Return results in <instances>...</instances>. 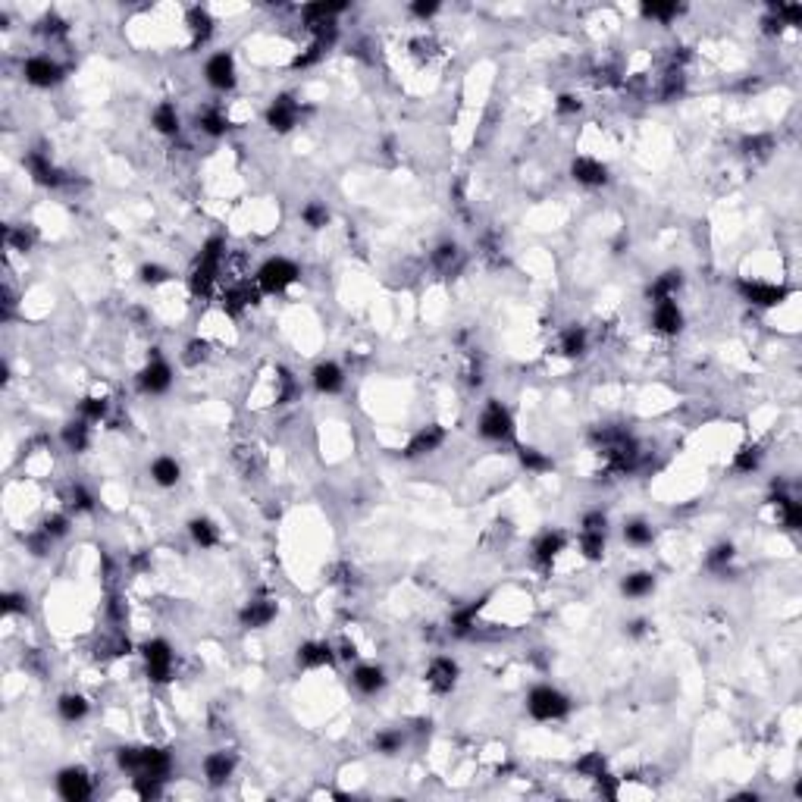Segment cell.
Returning <instances> with one entry per match:
<instances>
[{
    "label": "cell",
    "instance_id": "obj_1",
    "mask_svg": "<svg viewBox=\"0 0 802 802\" xmlns=\"http://www.w3.org/2000/svg\"><path fill=\"white\" fill-rule=\"evenodd\" d=\"M527 708L536 721H555V717L568 715L570 702H568V696H561V692L552 690V686H536L527 699Z\"/></svg>",
    "mask_w": 802,
    "mask_h": 802
},
{
    "label": "cell",
    "instance_id": "obj_2",
    "mask_svg": "<svg viewBox=\"0 0 802 802\" xmlns=\"http://www.w3.org/2000/svg\"><path fill=\"white\" fill-rule=\"evenodd\" d=\"M298 279V267H295L292 261H286V257H273V261H267L261 270H257V288L261 292H282L286 286H292V282Z\"/></svg>",
    "mask_w": 802,
    "mask_h": 802
},
{
    "label": "cell",
    "instance_id": "obj_3",
    "mask_svg": "<svg viewBox=\"0 0 802 802\" xmlns=\"http://www.w3.org/2000/svg\"><path fill=\"white\" fill-rule=\"evenodd\" d=\"M480 436L492 439V442H502V439L514 436V420H511V414L498 401H489L486 414L480 417Z\"/></svg>",
    "mask_w": 802,
    "mask_h": 802
},
{
    "label": "cell",
    "instance_id": "obj_4",
    "mask_svg": "<svg viewBox=\"0 0 802 802\" xmlns=\"http://www.w3.org/2000/svg\"><path fill=\"white\" fill-rule=\"evenodd\" d=\"M144 661H148L150 680L166 683V680L173 677V652H170V646H166L164 639H154V643L144 646Z\"/></svg>",
    "mask_w": 802,
    "mask_h": 802
},
{
    "label": "cell",
    "instance_id": "obj_5",
    "mask_svg": "<svg viewBox=\"0 0 802 802\" xmlns=\"http://www.w3.org/2000/svg\"><path fill=\"white\" fill-rule=\"evenodd\" d=\"M57 790L63 799L69 802H82L91 796V781H88V774L82 768H66L63 774L57 777Z\"/></svg>",
    "mask_w": 802,
    "mask_h": 802
},
{
    "label": "cell",
    "instance_id": "obj_6",
    "mask_svg": "<svg viewBox=\"0 0 802 802\" xmlns=\"http://www.w3.org/2000/svg\"><path fill=\"white\" fill-rule=\"evenodd\" d=\"M173 383V370L166 360L154 358L148 367L141 370V376H138V385H141L144 392H150V395H157V392H166Z\"/></svg>",
    "mask_w": 802,
    "mask_h": 802
},
{
    "label": "cell",
    "instance_id": "obj_7",
    "mask_svg": "<svg viewBox=\"0 0 802 802\" xmlns=\"http://www.w3.org/2000/svg\"><path fill=\"white\" fill-rule=\"evenodd\" d=\"M22 72H26V82H32V85H38V88H51L60 78V66L53 63L51 57H32Z\"/></svg>",
    "mask_w": 802,
    "mask_h": 802
},
{
    "label": "cell",
    "instance_id": "obj_8",
    "mask_svg": "<svg viewBox=\"0 0 802 802\" xmlns=\"http://www.w3.org/2000/svg\"><path fill=\"white\" fill-rule=\"evenodd\" d=\"M740 292L749 304H762V307H774L787 298V288L777 286H765V282H740Z\"/></svg>",
    "mask_w": 802,
    "mask_h": 802
},
{
    "label": "cell",
    "instance_id": "obj_9",
    "mask_svg": "<svg viewBox=\"0 0 802 802\" xmlns=\"http://www.w3.org/2000/svg\"><path fill=\"white\" fill-rule=\"evenodd\" d=\"M207 82L213 88H220V91H226V88L235 85V63L229 53H216V57H210L207 63Z\"/></svg>",
    "mask_w": 802,
    "mask_h": 802
},
{
    "label": "cell",
    "instance_id": "obj_10",
    "mask_svg": "<svg viewBox=\"0 0 802 802\" xmlns=\"http://www.w3.org/2000/svg\"><path fill=\"white\" fill-rule=\"evenodd\" d=\"M267 123H270V129H276V132H288L295 123H298V104H295L292 98H286V94L276 98L273 107H270V113H267Z\"/></svg>",
    "mask_w": 802,
    "mask_h": 802
},
{
    "label": "cell",
    "instance_id": "obj_11",
    "mask_svg": "<svg viewBox=\"0 0 802 802\" xmlns=\"http://www.w3.org/2000/svg\"><path fill=\"white\" fill-rule=\"evenodd\" d=\"M457 680V665L451 659H436L426 671V683L433 686L436 692H448Z\"/></svg>",
    "mask_w": 802,
    "mask_h": 802
},
{
    "label": "cell",
    "instance_id": "obj_12",
    "mask_svg": "<svg viewBox=\"0 0 802 802\" xmlns=\"http://www.w3.org/2000/svg\"><path fill=\"white\" fill-rule=\"evenodd\" d=\"M570 173H574V179L583 185H605L608 182V170L599 164V160H593V157H577Z\"/></svg>",
    "mask_w": 802,
    "mask_h": 802
},
{
    "label": "cell",
    "instance_id": "obj_13",
    "mask_svg": "<svg viewBox=\"0 0 802 802\" xmlns=\"http://www.w3.org/2000/svg\"><path fill=\"white\" fill-rule=\"evenodd\" d=\"M683 326V313H680V307L674 304V301H659L655 304V329L659 333H677V329Z\"/></svg>",
    "mask_w": 802,
    "mask_h": 802
},
{
    "label": "cell",
    "instance_id": "obj_14",
    "mask_svg": "<svg viewBox=\"0 0 802 802\" xmlns=\"http://www.w3.org/2000/svg\"><path fill=\"white\" fill-rule=\"evenodd\" d=\"M445 433L439 430V426H426V430H420L417 436L411 439V445H408V457H420V455H430V451H436L439 445H442Z\"/></svg>",
    "mask_w": 802,
    "mask_h": 802
},
{
    "label": "cell",
    "instance_id": "obj_15",
    "mask_svg": "<svg viewBox=\"0 0 802 802\" xmlns=\"http://www.w3.org/2000/svg\"><path fill=\"white\" fill-rule=\"evenodd\" d=\"M232 768H235V758L229 752H213V756L204 758V774H207L210 783H226Z\"/></svg>",
    "mask_w": 802,
    "mask_h": 802
},
{
    "label": "cell",
    "instance_id": "obj_16",
    "mask_svg": "<svg viewBox=\"0 0 802 802\" xmlns=\"http://www.w3.org/2000/svg\"><path fill=\"white\" fill-rule=\"evenodd\" d=\"M26 164H28V170H32L35 182H41V185H60V182H63V173H60L44 154H28Z\"/></svg>",
    "mask_w": 802,
    "mask_h": 802
},
{
    "label": "cell",
    "instance_id": "obj_17",
    "mask_svg": "<svg viewBox=\"0 0 802 802\" xmlns=\"http://www.w3.org/2000/svg\"><path fill=\"white\" fill-rule=\"evenodd\" d=\"M273 618H276V605H273V602H267V599H254L251 605H245V611H242V624L245 627H263V624H270Z\"/></svg>",
    "mask_w": 802,
    "mask_h": 802
},
{
    "label": "cell",
    "instance_id": "obj_18",
    "mask_svg": "<svg viewBox=\"0 0 802 802\" xmlns=\"http://www.w3.org/2000/svg\"><path fill=\"white\" fill-rule=\"evenodd\" d=\"M342 383H345V376H342V370L335 364H320L313 370V385L320 392H339Z\"/></svg>",
    "mask_w": 802,
    "mask_h": 802
},
{
    "label": "cell",
    "instance_id": "obj_19",
    "mask_svg": "<svg viewBox=\"0 0 802 802\" xmlns=\"http://www.w3.org/2000/svg\"><path fill=\"white\" fill-rule=\"evenodd\" d=\"M298 661L304 668H317V665H329L333 661V649L326 643H307L298 649Z\"/></svg>",
    "mask_w": 802,
    "mask_h": 802
},
{
    "label": "cell",
    "instance_id": "obj_20",
    "mask_svg": "<svg viewBox=\"0 0 802 802\" xmlns=\"http://www.w3.org/2000/svg\"><path fill=\"white\" fill-rule=\"evenodd\" d=\"M383 683H385V677H383V671H379L376 665H364V668H358L354 671V686H358L360 692H379L383 690Z\"/></svg>",
    "mask_w": 802,
    "mask_h": 802
},
{
    "label": "cell",
    "instance_id": "obj_21",
    "mask_svg": "<svg viewBox=\"0 0 802 802\" xmlns=\"http://www.w3.org/2000/svg\"><path fill=\"white\" fill-rule=\"evenodd\" d=\"M150 476L157 486H176L179 483V464L173 457H157L150 464Z\"/></svg>",
    "mask_w": 802,
    "mask_h": 802
},
{
    "label": "cell",
    "instance_id": "obj_22",
    "mask_svg": "<svg viewBox=\"0 0 802 802\" xmlns=\"http://www.w3.org/2000/svg\"><path fill=\"white\" fill-rule=\"evenodd\" d=\"M216 273H220V267L216 263H207V261H198L195 273H191V292L195 295H207L210 286H213Z\"/></svg>",
    "mask_w": 802,
    "mask_h": 802
},
{
    "label": "cell",
    "instance_id": "obj_23",
    "mask_svg": "<svg viewBox=\"0 0 802 802\" xmlns=\"http://www.w3.org/2000/svg\"><path fill=\"white\" fill-rule=\"evenodd\" d=\"M677 286H680V273H665L649 286V298H652L655 304H659V301H671V295L677 292Z\"/></svg>",
    "mask_w": 802,
    "mask_h": 802
},
{
    "label": "cell",
    "instance_id": "obj_24",
    "mask_svg": "<svg viewBox=\"0 0 802 802\" xmlns=\"http://www.w3.org/2000/svg\"><path fill=\"white\" fill-rule=\"evenodd\" d=\"M154 129L164 132V135H176L179 132V113L173 104H160L154 110Z\"/></svg>",
    "mask_w": 802,
    "mask_h": 802
},
{
    "label": "cell",
    "instance_id": "obj_25",
    "mask_svg": "<svg viewBox=\"0 0 802 802\" xmlns=\"http://www.w3.org/2000/svg\"><path fill=\"white\" fill-rule=\"evenodd\" d=\"M63 442L69 445V451H85L88 448V426L85 420H78V424H69L63 430Z\"/></svg>",
    "mask_w": 802,
    "mask_h": 802
},
{
    "label": "cell",
    "instance_id": "obj_26",
    "mask_svg": "<svg viewBox=\"0 0 802 802\" xmlns=\"http://www.w3.org/2000/svg\"><path fill=\"white\" fill-rule=\"evenodd\" d=\"M655 589V577L652 574H630L624 580V593L633 595V599H639V595H649Z\"/></svg>",
    "mask_w": 802,
    "mask_h": 802
},
{
    "label": "cell",
    "instance_id": "obj_27",
    "mask_svg": "<svg viewBox=\"0 0 802 802\" xmlns=\"http://www.w3.org/2000/svg\"><path fill=\"white\" fill-rule=\"evenodd\" d=\"M564 548V536L561 533H548V536H542L539 539V546H536V558L542 561V564H548V561L555 558V555Z\"/></svg>",
    "mask_w": 802,
    "mask_h": 802
},
{
    "label": "cell",
    "instance_id": "obj_28",
    "mask_svg": "<svg viewBox=\"0 0 802 802\" xmlns=\"http://www.w3.org/2000/svg\"><path fill=\"white\" fill-rule=\"evenodd\" d=\"M60 715H63L66 721H82V717L88 715V702L82 696H63L60 699Z\"/></svg>",
    "mask_w": 802,
    "mask_h": 802
},
{
    "label": "cell",
    "instance_id": "obj_29",
    "mask_svg": "<svg viewBox=\"0 0 802 802\" xmlns=\"http://www.w3.org/2000/svg\"><path fill=\"white\" fill-rule=\"evenodd\" d=\"M191 536H195V542H198V546H204V548L216 546V527L210 521H204V517L191 521Z\"/></svg>",
    "mask_w": 802,
    "mask_h": 802
},
{
    "label": "cell",
    "instance_id": "obj_30",
    "mask_svg": "<svg viewBox=\"0 0 802 802\" xmlns=\"http://www.w3.org/2000/svg\"><path fill=\"white\" fill-rule=\"evenodd\" d=\"M476 611H480V602L476 605H467V608H461V611L451 618V633H457V636H464V633H470V627H473V618H476Z\"/></svg>",
    "mask_w": 802,
    "mask_h": 802
},
{
    "label": "cell",
    "instance_id": "obj_31",
    "mask_svg": "<svg viewBox=\"0 0 802 802\" xmlns=\"http://www.w3.org/2000/svg\"><path fill=\"white\" fill-rule=\"evenodd\" d=\"M624 536H627V542H633V546H649V542H652V527L643 521H633V523H627Z\"/></svg>",
    "mask_w": 802,
    "mask_h": 802
},
{
    "label": "cell",
    "instance_id": "obj_32",
    "mask_svg": "<svg viewBox=\"0 0 802 802\" xmlns=\"http://www.w3.org/2000/svg\"><path fill=\"white\" fill-rule=\"evenodd\" d=\"M201 125L207 135H223V132L229 129V119H226V113H220V110H204Z\"/></svg>",
    "mask_w": 802,
    "mask_h": 802
},
{
    "label": "cell",
    "instance_id": "obj_33",
    "mask_svg": "<svg viewBox=\"0 0 802 802\" xmlns=\"http://www.w3.org/2000/svg\"><path fill=\"white\" fill-rule=\"evenodd\" d=\"M189 22H191V32H195V44H204L210 35V16L204 10H191Z\"/></svg>",
    "mask_w": 802,
    "mask_h": 802
},
{
    "label": "cell",
    "instance_id": "obj_34",
    "mask_svg": "<svg viewBox=\"0 0 802 802\" xmlns=\"http://www.w3.org/2000/svg\"><path fill=\"white\" fill-rule=\"evenodd\" d=\"M583 555L589 561H599L605 555V533H583Z\"/></svg>",
    "mask_w": 802,
    "mask_h": 802
},
{
    "label": "cell",
    "instance_id": "obj_35",
    "mask_svg": "<svg viewBox=\"0 0 802 802\" xmlns=\"http://www.w3.org/2000/svg\"><path fill=\"white\" fill-rule=\"evenodd\" d=\"M301 216H304V223L311 229H323L329 223V210L323 207V204H307V207L301 210Z\"/></svg>",
    "mask_w": 802,
    "mask_h": 802
},
{
    "label": "cell",
    "instance_id": "obj_36",
    "mask_svg": "<svg viewBox=\"0 0 802 802\" xmlns=\"http://www.w3.org/2000/svg\"><path fill=\"white\" fill-rule=\"evenodd\" d=\"M521 464L527 470H536V473H542V470L552 467V461H548L546 455H539L536 448H521Z\"/></svg>",
    "mask_w": 802,
    "mask_h": 802
},
{
    "label": "cell",
    "instance_id": "obj_37",
    "mask_svg": "<svg viewBox=\"0 0 802 802\" xmlns=\"http://www.w3.org/2000/svg\"><path fill=\"white\" fill-rule=\"evenodd\" d=\"M564 354H570V358H577V354L586 351V333L583 329H570L568 335H564Z\"/></svg>",
    "mask_w": 802,
    "mask_h": 802
},
{
    "label": "cell",
    "instance_id": "obj_38",
    "mask_svg": "<svg viewBox=\"0 0 802 802\" xmlns=\"http://www.w3.org/2000/svg\"><path fill=\"white\" fill-rule=\"evenodd\" d=\"M781 502V511H783V523H787L790 530H799L802 527V508L796 502H790V498H777Z\"/></svg>",
    "mask_w": 802,
    "mask_h": 802
},
{
    "label": "cell",
    "instance_id": "obj_39",
    "mask_svg": "<svg viewBox=\"0 0 802 802\" xmlns=\"http://www.w3.org/2000/svg\"><path fill=\"white\" fill-rule=\"evenodd\" d=\"M577 771L586 774V777H599L602 771H605V758H602V752H593V756L580 758V762H577Z\"/></svg>",
    "mask_w": 802,
    "mask_h": 802
},
{
    "label": "cell",
    "instance_id": "obj_40",
    "mask_svg": "<svg viewBox=\"0 0 802 802\" xmlns=\"http://www.w3.org/2000/svg\"><path fill=\"white\" fill-rule=\"evenodd\" d=\"M376 749L383 752V756H395L398 749H401V733L398 731H385L376 737Z\"/></svg>",
    "mask_w": 802,
    "mask_h": 802
},
{
    "label": "cell",
    "instance_id": "obj_41",
    "mask_svg": "<svg viewBox=\"0 0 802 802\" xmlns=\"http://www.w3.org/2000/svg\"><path fill=\"white\" fill-rule=\"evenodd\" d=\"M643 13H646L649 19L668 22L671 16H677V3H646V7H643Z\"/></svg>",
    "mask_w": 802,
    "mask_h": 802
},
{
    "label": "cell",
    "instance_id": "obj_42",
    "mask_svg": "<svg viewBox=\"0 0 802 802\" xmlns=\"http://www.w3.org/2000/svg\"><path fill=\"white\" fill-rule=\"evenodd\" d=\"M7 242H10V245H16L19 251H28V248L35 245V232H32V229L22 226V229H16V232H7Z\"/></svg>",
    "mask_w": 802,
    "mask_h": 802
},
{
    "label": "cell",
    "instance_id": "obj_43",
    "mask_svg": "<svg viewBox=\"0 0 802 802\" xmlns=\"http://www.w3.org/2000/svg\"><path fill=\"white\" fill-rule=\"evenodd\" d=\"M82 414H85V420H101L107 414V401L104 398H85L82 401Z\"/></svg>",
    "mask_w": 802,
    "mask_h": 802
},
{
    "label": "cell",
    "instance_id": "obj_44",
    "mask_svg": "<svg viewBox=\"0 0 802 802\" xmlns=\"http://www.w3.org/2000/svg\"><path fill=\"white\" fill-rule=\"evenodd\" d=\"M758 457H762V455H758V448H743V451L737 455V470H740V473H749V470H756V467H758Z\"/></svg>",
    "mask_w": 802,
    "mask_h": 802
},
{
    "label": "cell",
    "instance_id": "obj_45",
    "mask_svg": "<svg viewBox=\"0 0 802 802\" xmlns=\"http://www.w3.org/2000/svg\"><path fill=\"white\" fill-rule=\"evenodd\" d=\"M583 533H605V514L593 511V514L583 517Z\"/></svg>",
    "mask_w": 802,
    "mask_h": 802
},
{
    "label": "cell",
    "instance_id": "obj_46",
    "mask_svg": "<svg viewBox=\"0 0 802 802\" xmlns=\"http://www.w3.org/2000/svg\"><path fill=\"white\" fill-rule=\"evenodd\" d=\"M733 558V546H717L715 552L708 555V564L711 568H721V564H727V561Z\"/></svg>",
    "mask_w": 802,
    "mask_h": 802
},
{
    "label": "cell",
    "instance_id": "obj_47",
    "mask_svg": "<svg viewBox=\"0 0 802 802\" xmlns=\"http://www.w3.org/2000/svg\"><path fill=\"white\" fill-rule=\"evenodd\" d=\"M455 254H457L455 245H439L436 254H433V261H436V267H448V263L455 261Z\"/></svg>",
    "mask_w": 802,
    "mask_h": 802
},
{
    "label": "cell",
    "instance_id": "obj_48",
    "mask_svg": "<svg viewBox=\"0 0 802 802\" xmlns=\"http://www.w3.org/2000/svg\"><path fill=\"white\" fill-rule=\"evenodd\" d=\"M66 530H69V527H66V517H60V514H57V517H47V521H44V533L51 536V539H53V536H63Z\"/></svg>",
    "mask_w": 802,
    "mask_h": 802
},
{
    "label": "cell",
    "instance_id": "obj_49",
    "mask_svg": "<svg viewBox=\"0 0 802 802\" xmlns=\"http://www.w3.org/2000/svg\"><path fill=\"white\" fill-rule=\"evenodd\" d=\"M166 270L164 267H141V279L148 282V286H157V282H164L166 279Z\"/></svg>",
    "mask_w": 802,
    "mask_h": 802
},
{
    "label": "cell",
    "instance_id": "obj_50",
    "mask_svg": "<svg viewBox=\"0 0 802 802\" xmlns=\"http://www.w3.org/2000/svg\"><path fill=\"white\" fill-rule=\"evenodd\" d=\"M743 148H746V154H765L762 148H771V138H765V135L746 138V141H743Z\"/></svg>",
    "mask_w": 802,
    "mask_h": 802
},
{
    "label": "cell",
    "instance_id": "obj_51",
    "mask_svg": "<svg viewBox=\"0 0 802 802\" xmlns=\"http://www.w3.org/2000/svg\"><path fill=\"white\" fill-rule=\"evenodd\" d=\"M72 508H78V511H91V496H88L82 486H76L72 489Z\"/></svg>",
    "mask_w": 802,
    "mask_h": 802
},
{
    "label": "cell",
    "instance_id": "obj_52",
    "mask_svg": "<svg viewBox=\"0 0 802 802\" xmlns=\"http://www.w3.org/2000/svg\"><path fill=\"white\" fill-rule=\"evenodd\" d=\"M207 358V345L204 342H191L189 345V354H185V364H198V360Z\"/></svg>",
    "mask_w": 802,
    "mask_h": 802
},
{
    "label": "cell",
    "instance_id": "obj_53",
    "mask_svg": "<svg viewBox=\"0 0 802 802\" xmlns=\"http://www.w3.org/2000/svg\"><path fill=\"white\" fill-rule=\"evenodd\" d=\"M558 110H561V113H577V110H580V101H577L574 94H561V98H558Z\"/></svg>",
    "mask_w": 802,
    "mask_h": 802
},
{
    "label": "cell",
    "instance_id": "obj_54",
    "mask_svg": "<svg viewBox=\"0 0 802 802\" xmlns=\"http://www.w3.org/2000/svg\"><path fill=\"white\" fill-rule=\"evenodd\" d=\"M22 608L26 605H22L19 595H7V599H3V611H22Z\"/></svg>",
    "mask_w": 802,
    "mask_h": 802
},
{
    "label": "cell",
    "instance_id": "obj_55",
    "mask_svg": "<svg viewBox=\"0 0 802 802\" xmlns=\"http://www.w3.org/2000/svg\"><path fill=\"white\" fill-rule=\"evenodd\" d=\"M44 32H47V35H63L66 26H63L60 19H44Z\"/></svg>",
    "mask_w": 802,
    "mask_h": 802
},
{
    "label": "cell",
    "instance_id": "obj_56",
    "mask_svg": "<svg viewBox=\"0 0 802 802\" xmlns=\"http://www.w3.org/2000/svg\"><path fill=\"white\" fill-rule=\"evenodd\" d=\"M411 10H414V13H417V16H433V13H436V10H439V3H414Z\"/></svg>",
    "mask_w": 802,
    "mask_h": 802
}]
</instances>
